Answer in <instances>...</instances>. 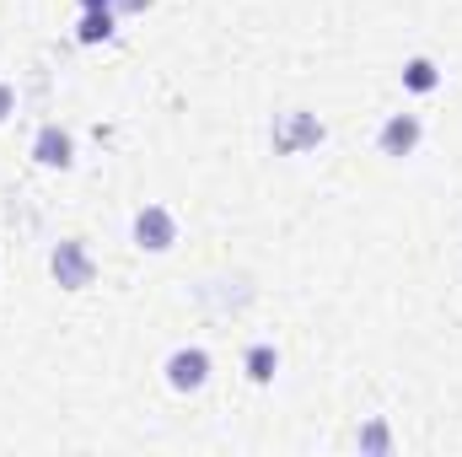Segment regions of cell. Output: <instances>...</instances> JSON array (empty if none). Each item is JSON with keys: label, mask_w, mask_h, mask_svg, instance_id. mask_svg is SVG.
I'll list each match as a JSON object with an SVG mask.
<instances>
[{"label": "cell", "mask_w": 462, "mask_h": 457, "mask_svg": "<svg viewBox=\"0 0 462 457\" xmlns=\"http://www.w3.org/2000/svg\"><path fill=\"white\" fill-rule=\"evenodd\" d=\"M32 156H38L43 167H70V135H65L60 124H43L38 140H32Z\"/></svg>", "instance_id": "obj_6"}, {"label": "cell", "mask_w": 462, "mask_h": 457, "mask_svg": "<svg viewBox=\"0 0 462 457\" xmlns=\"http://www.w3.org/2000/svg\"><path fill=\"white\" fill-rule=\"evenodd\" d=\"M205 377H210V355L194 344V350H172L167 355V382L178 387V393H199L205 387Z\"/></svg>", "instance_id": "obj_1"}, {"label": "cell", "mask_w": 462, "mask_h": 457, "mask_svg": "<svg viewBox=\"0 0 462 457\" xmlns=\"http://www.w3.org/2000/svg\"><path fill=\"white\" fill-rule=\"evenodd\" d=\"M11 103H16V98H11V87H0V118L11 114Z\"/></svg>", "instance_id": "obj_11"}, {"label": "cell", "mask_w": 462, "mask_h": 457, "mask_svg": "<svg viewBox=\"0 0 462 457\" xmlns=\"http://www.w3.org/2000/svg\"><path fill=\"white\" fill-rule=\"evenodd\" d=\"M134 242H140L145 253H167V247L178 242V221H172L162 205H145V210L134 216Z\"/></svg>", "instance_id": "obj_3"}, {"label": "cell", "mask_w": 462, "mask_h": 457, "mask_svg": "<svg viewBox=\"0 0 462 457\" xmlns=\"http://www.w3.org/2000/svg\"><path fill=\"white\" fill-rule=\"evenodd\" d=\"M81 5H87V11H103V5H114V0H81Z\"/></svg>", "instance_id": "obj_13"}, {"label": "cell", "mask_w": 462, "mask_h": 457, "mask_svg": "<svg viewBox=\"0 0 462 457\" xmlns=\"http://www.w3.org/2000/svg\"><path fill=\"white\" fill-rule=\"evenodd\" d=\"M274 371H280L274 344H253V350H247V377H253V382H274Z\"/></svg>", "instance_id": "obj_8"}, {"label": "cell", "mask_w": 462, "mask_h": 457, "mask_svg": "<svg viewBox=\"0 0 462 457\" xmlns=\"http://www.w3.org/2000/svg\"><path fill=\"white\" fill-rule=\"evenodd\" d=\"M420 145V118L414 114H393L382 124V156H409Z\"/></svg>", "instance_id": "obj_5"}, {"label": "cell", "mask_w": 462, "mask_h": 457, "mask_svg": "<svg viewBox=\"0 0 462 457\" xmlns=\"http://www.w3.org/2000/svg\"><path fill=\"white\" fill-rule=\"evenodd\" d=\"M360 447H371V452H387V431H382V420H376V425L360 436Z\"/></svg>", "instance_id": "obj_10"}, {"label": "cell", "mask_w": 462, "mask_h": 457, "mask_svg": "<svg viewBox=\"0 0 462 457\" xmlns=\"http://www.w3.org/2000/svg\"><path fill=\"white\" fill-rule=\"evenodd\" d=\"M118 5H124V11H145V0H118Z\"/></svg>", "instance_id": "obj_12"}, {"label": "cell", "mask_w": 462, "mask_h": 457, "mask_svg": "<svg viewBox=\"0 0 462 457\" xmlns=\"http://www.w3.org/2000/svg\"><path fill=\"white\" fill-rule=\"evenodd\" d=\"M318 140H323V124L312 114H280V124H274V151L280 156H296V151H307Z\"/></svg>", "instance_id": "obj_2"}, {"label": "cell", "mask_w": 462, "mask_h": 457, "mask_svg": "<svg viewBox=\"0 0 462 457\" xmlns=\"http://www.w3.org/2000/svg\"><path fill=\"white\" fill-rule=\"evenodd\" d=\"M54 280H60L65 291L92 285V258H87L81 242H60V247H54Z\"/></svg>", "instance_id": "obj_4"}, {"label": "cell", "mask_w": 462, "mask_h": 457, "mask_svg": "<svg viewBox=\"0 0 462 457\" xmlns=\"http://www.w3.org/2000/svg\"><path fill=\"white\" fill-rule=\"evenodd\" d=\"M108 33H114V11L103 5V11H87V16H81V33H76V38H81V43H103Z\"/></svg>", "instance_id": "obj_9"}, {"label": "cell", "mask_w": 462, "mask_h": 457, "mask_svg": "<svg viewBox=\"0 0 462 457\" xmlns=\"http://www.w3.org/2000/svg\"><path fill=\"white\" fill-rule=\"evenodd\" d=\"M403 87H409V92H436V87H441V70H436L430 60H409V65H403Z\"/></svg>", "instance_id": "obj_7"}]
</instances>
